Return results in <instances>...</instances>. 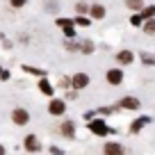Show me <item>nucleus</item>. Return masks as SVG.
Returning <instances> with one entry per match:
<instances>
[{
	"instance_id": "nucleus-17",
	"label": "nucleus",
	"mask_w": 155,
	"mask_h": 155,
	"mask_svg": "<svg viewBox=\"0 0 155 155\" xmlns=\"http://www.w3.org/2000/svg\"><path fill=\"white\" fill-rule=\"evenodd\" d=\"M25 71H28V73H34V75H44V71H39V68H30V66H25Z\"/></svg>"
},
{
	"instance_id": "nucleus-2",
	"label": "nucleus",
	"mask_w": 155,
	"mask_h": 155,
	"mask_svg": "<svg viewBox=\"0 0 155 155\" xmlns=\"http://www.w3.org/2000/svg\"><path fill=\"white\" fill-rule=\"evenodd\" d=\"M64 110H66V105H64V101H59V98L50 101V105H48V112H50V114H55V116L64 114Z\"/></svg>"
},
{
	"instance_id": "nucleus-12",
	"label": "nucleus",
	"mask_w": 155,
	"mask_h": 155,
	"mask_svg": "<svg viewBox=\"0 0 155 155\" xmlns=\"http://www.w3.org/2000/svg\"><path fill=\"white\" fill-rule=\"evenodd\" d=\"M39 89H41V91H44L46 96H53V87H50V84L46 82V80H41V82H39Z\"/></svg>"
},
{
	"instance_id": "nucleus-7",
	"label": "nucleus",
	"mask_w": 155,
	"mask_h": 155,
	"mask_svg": "<svg viewBox=\"0 0 155 155\" xmlns=\"http://www.w3.org/2000/svg\"><path fill=\"white\" fill-rule=\"evenodd\" d=\"M105 155H123L121 144H105Z\"/></svg>"
},
{
	"instance_id": "nucleus-21",
	"label": "nucleus",
	"mask_w": 155,
	"mask_h": 155,
	"mask_svg": "<svg viewBox=\"0 0 155 155\" xmlns=\"http://www.w3.org/2000/svg\"><path fill=\"white\" fill-rule=\"evenodd\" d=\"M144 62H146V64H155V57H148V55H144Z\"/></svg>"
},
{
	"instance_id": "nucleus-8",
	"label": "nucleus",
	"mask_w": 155,
	"mask_h": 155,
	"mask_svg": "<svg viewBox=\"0 0 155 155\" xmlns=\"http://www.w3.org/2000/svg\"><path fill=\"white\" fill-rule=\"evenodd\" d=\"M119 107H126V110H137V107H139V101H137V98H123V101L119 103Z\"/></svg>"
},
{
	"instance_id": "nucleus-10",
	"label": "nucleus",
	"mask_w": 155,
	"mask_h": 155,
	"mask_svg": "<svg viewBox=\"0 0 155 155\" xmlns=\"http://www.w3.org/2000/svg\"><path fill=\"white\" fill-rule=\"evenodd\" d=\"M116 59H119L121 64H130L132 62V53H130V50H121V53L116 55Z\"/></svg>"
},
{
	"instance_id": "nucleus-4",
	"label": "nucleus",
	"mask_w": 155,
	"mask_h": 155,
	"mask_svg": "<svg viewBox=\"0 0 155 155\" xmlns=\"http://www.w3.org/2000/svg\"><path fill=\"white\" fill-rule=\"evenodd\" d=\"M121 80H123V73L119 68H110L107 71V82L110 84H121Z\"/></svg>"
},
{
	"instance_id": "nucleus-18",
	"label": "nucleus",
	"mask_w": 155,
	"mask_h": 155,
	"mask_svg": "<svg viewBox=\"0 0 155 155\" xmlns=\"http://www.w3.org/2000/svg\"><path fill=\"white\" fill-rule=\"evenodd\" d=\"M130 23H132V25H141V16H137V14H135V16L130 18Z\"/></svg>"
},
{
	"instance_id": "nucleus-11",
	"label": "nucleus",
	"mask_w": 155,
	"mask_h": 155,
	"mask_svg": "<svg viewBox=\"0 0 155 155\" xmlns=\"http://www.w3.org/2000/svg\"><path fill=\"white\" fill-rule=\"evenodd\" d=\"M91 16L94 18H103V16H105V9H103L101 5H94L91 7Z\"/></svg>"
},
{
	"instance_id": "nucleus-9",
	"label": "nucleus",
	"mask_w": 155,
	"mask_h": 155,
	"mask_svg": "<svg viewBox=\"0 0 155 155\" xmlns=\"http://www.w3.org/2000/svg\"><path fill=\"white\" fill-rule=\"evenodd\" d=\"M73 128H75V126H73L71 121H66V123H62V126H59V130H62L64 137H73V135H75V130H73Z\"/></svg>"
},
{
	"instance_id": "nucleus-22",
	"label": "nucleus",
	"mask_w": 155,
	"mask_h": 155,
	"mask_svg": "<svg viewBox=\"0 0 155 155\" xmlns=\"http://www.w3.org/2000/svg\"><path fill=\"white\" fill-rule=\"evenodd\" d=\"M0 155H5V146H0Z\"/></svg>"
},
{
	"instance_id": "nucleus-6",
	"label": "nucleus",
	"mask_w": 155,
	"mask_h": 155,
	"mask_svg": "<svg viewBox=\"0 0 155 155\" xmlns=\"http://www.w3.org/2000/svg\"><path fill=\"white\" fill-rule=\"evenodd\" d=\"M89 84V78L84 75V73H78L75 78H73V87L75 89H82V87H87Z\"/></svg>"
},
{
	"instance_id": "nucleus-3",
	"label": "nucleus",
	"mask_w": 155,
	"mask_h": 155,
	"mask_svg": "<svg viewBox=\"0 0 155 155\" xmlns=\"http://www.w3.org/2000/svg\"><path fill=\"white\" fill-rule=\"evenodd\" d=\"M23 144H25V150H30V153H37V150L41 148V144H39V139L34 135H28Z\"/></svg>"
},
{
	"instance_id": "nucleus-16",
	"label": "nucleus",
	"mask_w": 155,
	"mask_h": 155,
	"mask_svg": "<svg viewBox=\"0 0 155 155\" xmlns=\"http://www.w3.org/2000/svg\"><path fill=\"white\" fill-rule=\"evenodd\" d=\"M144 30H146L148 34H153V32H155V21H148V23L144 25Z\"/></svg>"
},
{
	"instance_id": "nucleus-5",
	"label": "nucleus",
	"mask_w": 155,
	"mask_h": 155,
	"mask_svg": "<svg viewBox=\"0 0 155 155\" xmlns=\"http://www.w3.org/2000/svg\"><path fill=\"white\" fill-rule=\"evenodd\" d=\"M89 128H91V132H94V135H101V137L110 132V128H107L103 121H91V123H89Z\"/></svg>"
},
{
	"instance_id": "nucleus-14",
	"label": "nucleus",
	"mask_w": 155,
	"mask_h": 155,
	"mask_svg": "<svg viewBox=\"0 0 155 155\" xmlns=\"http://www.w3.org/2000/svg\"><path fill=\"white\" fill-rule=\"evenodd\" d=\"M128 7H130V9H141L144 2H141V0H128Z\"/></svg>"
},
{
	"instance_id": "nucleus-20",
	"label": "nucleus",
	"mask_w": 155,
	"mask_h": 155,
	"mask_svg": "<svg viewBox=\"0 0 155 155\" xmlns=\"http://www.w3.org/2000/svg\"><path fill=\"white\" fill-rule=\"evenodd\" d=\"M82 50H84V53H87V55H89V53H91V50H94V46H91V44H89V41H87V44H84V46H82Z\"/></svg>"
},
{
	"instance_id": "nucleus-13",
	"label": "nucleus",
	"mask_w": 155,
	"mask_h": 155,
	"mask_svg": "<svg viewBox=\"0 0 155 155\" xmlns=\"http://www.w3.org/2000/svg\"><path fill=\"white\" fill-rule=\"evenodd\" d=\"M144 123H148V119H139V121H137V123H132V126H130V130H132V132L141 130V126H144Z\"/></svg>"
},
{
	"instance_id": "nucleus-19",
	"label": "nucleus",
	"mask_w": 155,
	"mask_h": 155,
	"mask_svg": "<svg viewBox=\"0 0 155 155\" xmlns=\"http://www.w3.org/2000/svg\"><path fill=\"white\" fill-rule=\"evenodd\" d=\"M12 2V7H23L25 5V0H9Z\"/></svg>"
},
{
	"instance_id": "nucleus-15",
	"label": "nucleus",
	"mask_w": 155,
	"mask_h": 155,
	"mask_svg": "<svg viewBox=\"0 0 155 155\" xmlns=\"http://www.w3.org/2000/svg\"><path fill=\"white\" fill-rule=\"evenodd\" d=\"M150 16H155V7H146L144 14H141V18H150Z\"/></svg>"
},
{
	"instance_id": "nucleus-1",
	"label": "nucleus",
	"mask_w": 155,
	"mask_h": 155,
	"mask_svg": "<svg viewBox=\"0 0 155 155\" xmlns=\"http://www.w3.org/2000/svg\"><path fill=\"white\" fill-rule=\"evenodd\" d=\"M12 119H14L16 126H25V123L30 121V114H28V110H23V107H16V110L12 112Z\"/></svg>"
}]
</instances>
